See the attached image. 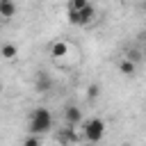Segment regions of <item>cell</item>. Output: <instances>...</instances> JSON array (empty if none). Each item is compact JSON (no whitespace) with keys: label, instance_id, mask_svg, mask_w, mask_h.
I'll list each match as a JSON object with an SVG mask.
<instances>
[{"label":"cell","instance_id":"cell-8","mask_svg":"<svg viewBox=\"0 0 146 146\" xmlns=\"http://www.w3.org/2000/svg\"><path fill=\"white\" fill-rule=\"evenodd\" d=\"M68 52V43L66 41H55L52 46H50V55L52 57H64Z\"/></svg>","mask_w":146,"mask_h":146},{"label":"cell","instance_id":"cell-9","mask_svg":"<svg viewBox=\"0 0 146 146\" xmlns=\"http://www.w3.org/2000/svg\"><path fill=\"white\" fill-rule=\"evenodd\" d=\"M119 71H121L123 75H135V71H137V64H135L130 57H125V59H121V64H119Z\"/></svg>","mask_w":146,"mask_h":146},{"label":"cell","instance_id":"cell-15","mask_svg":"<svg viewBox=\"0 0 146 146\" xmlns=\"http://www.w3.org/2000/svg\"><path fill=\"white\" fill-rule=\"evenodd\" d=\"M128 57H130L132 62H137V59H139V52H137V50H130V52H128Z\"/></svg>","mask_w":146,"mask_h":146},{"label":"cell","instance_id":"cell-10","mask_svg":"<svg viewBox=\"0 0 146 146\" xmlns=\"http://www.w3.org/2000/svg\"><path fill=\"white\" fill-rule=\"evenodd\" d=\"M0 55H2L5 59H14V57L18 55V48H16L14 43H5V46L0 48Z\"/></svg>","mask_w":146,"mask_h":146},{"label":"cell","instance_id":"cell-17","mask_svg":"<svg viewBox=\"0 0 146 146\" xmlns=\"http://www.w3.org/2000/svg\"><path fill=\"white\" fill-rule=\"evenodd\" d=\"M123 146H130V144H123Z\"/></svg>","mask_w":146,"mask_h":146},{"label":"cell","instance_id":"cell-5","mask_svg":"<svg viewBox=\"0 0 146 146\" xmlns=\"http://www.w3.org/2000/svg\"><path fill=\"white\" fill-rule=\"evenodd\" d=\"M64 119H66V125L78 128V125L82 123V112H80L78 107H66V110H64Z\"/></svg>","mask_w":146,"mask_h":146},{"label":"cell","instance_id":"cell-4","mask_svg":"<svg viewBox=\"0 0 146 146\" xmlns=\"http://www.w3.org/2000/svg\"><path fill=\"white\" fill-rule=\"evenodd\" d=\"M34 89H36L39 94H48V91L52 89V78H50L48 73H39L36 80H34Z\"/></svg>","mask_w":146,"mask_h":146},{"label":"cell","instance_id":"cell-3","mask_svg":"<svg viewBox=\"0 0 146 146\" xmlns=\"http://www.w3.org/2000/svg\"><path fill=\"white\" fill-rule=\"evenodd\" d=\"M55 139H57L62 146H71V144H75L80 137H78V132H75L73 125H64V128H59V130L55 132Z\"/></svg>","mask_w":146,"mask_h":146},{"label":"cell","instance_id":"cell-12","mask_svg":"<svg viewBox=\"0 0 146 146\" xmlns=\"http://www.w3.org/2000/svg\"><path fill=\"white\" fill-rule=\"evenodd\" d=\"M23 146H41V135H27Z\"/></svg>","mask_w":146,"mask_h":146},{"label":"cell","instance_id":"cell-19","mask_svg":"<svg viewBox=\"0 0 146 146\" xmlns=\"http://www.w3.org/2000/svg\"><path fill=\"white\" fill-rule=\"evenodd\" d=\"M0 94H2V87H0Z\"/></svg>","mask_w":146,"mask_h":146},{"label":"cell","instance_id":"cell-14","mask_svg":"<svg viewBox=\"0 0 146 146\" xmlns=\"http://www.w3.org/2000/svg\"><path fill=\"white\" fill-rule=\"evenodd\" d=\"M98 94H100V87L98 84H89L87 87V96L89 98H98Z\"/></svg>","mask_w":146,"mask_h":146},{"label":"cell","instance_id":"cell-13","mask_svg":"<svg viewBox=\"0 0 146 146\" xmlns=\"http://www.w3.org/2000/svg\"><path fill=\"white\" fill-rule=\"evenodd\" d=\"M87 5H89V0H68V9H82Z\"/></svg>","mask_w":146,"mask_h":146},{"label":"cell","instance_id":"cell-18","mask_svg":"<svg viewBox=\"0 0 146 146\" xmlns=\"http://www.w3.org/2000/svg\"><path fill=\"white\" fill-rule=\"evenodd\" d=\"M144 9H146V2H144Z\"/></svg>","mask_w":146,"mask_h":146},{"label":"cell","instance_id":"cell-2","mask_svg":"<svg viewBox=\"0 0 146 146\" xmlns=\"http://www.w3.org/2000/svg\"><path fill=\"white\" fill-rule=\"evenodd\" d=\"M82 125H84L82 130H84V137H87V141H91V144H98V141L103 139V135H105V121H103V119L94 116V119L84 121Z\"/></svg>","mask_w":146,"mask_h":146},{"label":"cell","instance_id":"cell-6","mask_svg":"<svg viewBox=\"0 0 146 146\" xmlns=\"http://www.w3.org/2000/svg\"><path fill=\"white\" fill-rule=\"evenodd\" d=\"M14 14H16V5H14V0H0V18L9 21Z\"/></svg>","mask_w":146,"mask_h":146},{"label":"cell","instance_id":"cell-7","mask_svg":"<svg viewBox=\"0 0 146 146\" xmlns=\"http://www.w3.org/2000/svg\"><path fill=\"white\" fill-rule=\"evenodd\" d=\"M78 11H80V16H82V25H89V23L96 18V9H94V5H87V7L78 9Z\"/></svg>","mask_w":146,"mask_h":146},{"label":"cell","instance_id":"cell-16","mask_svg":"<svg viewBox=\"0 0 146 146\" xmlns=\"http://www.w3.org/2000/svg\"><path fill=\"white\" fill-rule=\"evenodd\" d=\"M144 55H146V46H144Z\"/></svg>","mask_w":146,"mask_h":146},{"label":"cell","instance_id":"cell-1","mask_svg":"<svg viewBox=\"0 0 146 146\" xmlns=\"http://www.w3.org/2000/svg\"><path fill=\"white\" fill-rule=\"evenodd\" d=\"M50 128H52V114L46 107H36L30 116V123H27L30 135H46Z\"/></svg>","mask_w":146,"mask_h":146},{"label":"cell","instance_id":"cell-11","mask_svg":"<svg viewBox=\"0 0 146 146\" xmlns=\"http://www.w3.org/2000/svg\"><path fill=\"white\" fill-rule=\"evenodd\" d=\"M66 18H68L71 25H80V27H82V16H80L78 9H68V11H66Z\"/></svg>","mask_w":146,"mask_h":146}]
</instances>
